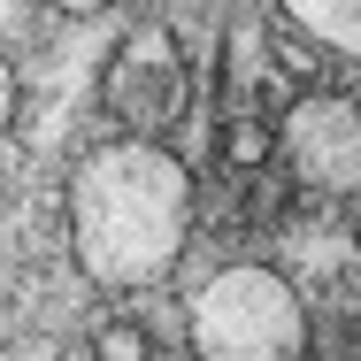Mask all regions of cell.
<instances>
[{"instance_id": "obj_4", "label": "cell", "mask_w": 361, "mask_h": 361, "mask_svg": "<svg viewBox=\"0 0 361 361\" xmlns=\"http://www.w3.org/2000/svg\"><path fill=\"white\" fill-rule=\"evenodd\" d=\"M292 177L323 200L361 192V100L354 92H300L277 123Z\"/></svg>"}, {"instance_id": "obj_8", "label": "cell", "mask_w": 361, "mask_h": 361, "mask_svg": "<svg viewBox=\"0 0 361 361\" xmlns=\"http://www.w3.org/2000/svg\"><path fill=\"white\" fill-rule=\"evenodd\" d=\"M8 123H16V62L0 54V131H8Z\"/></svg>"}, {"instance_id": "obj_9", "label": "cell", "mask_w": 361, "mask_h": 361, "mask_svg": "<svg viewBox=\"0 0 361 361\" xmlns=\"http://www.w3.org/2000/svg\"><path fill=\"white\" fill-rule=\"evenodd\" d=\"M54 8H70V16H100L108 0H54Z\"/></svg>"}, {"instance_id": "obj_5", "label": "cell", "mask_w": 361, "mask_h": 361, "mask_svg": "<svg viewBox=\"0 0 361 361\" xmlns=\"http://www.w3.org/2000/svg\"><path fill=\"white\" fill-rule=\"evenodd\" d=\"M277 8H285L315 47H331L338 62L361 70V0H277Z\"/></svg>"}, {"instance_id": "obj_3", "label": "cell", "mask_w": 361, "mask_h": 361, "mask_svg": "<svg viewBox=\"0 0 361 361\" xmlns=\"http://www.w3.org/2000/svg\"><path fill=\"white\" fill-rule=\"evenodd\" d=\"M100 108L139 131V139H161L192 116V62L177 47L169 23H139L108 47V70H100Z\"/></svg>"}, {"instance_id": "obj_2", "label": "cell", "mask_w": 361, "mask_h": 361, "mask_svg": "<svg viewBox=\"0 0 361 361\" xmlns=\"http://www.w3.org/2000/svg\"><path fill=\"white\" fill-rule=\"evenodd\" d=\"M185 338L200 361H307V307L277 269L231 262L192 292Z\"/></svg>"}, {"instance_id": "obj_10", "label": "cell", "mask_w": 361, "mask_h": 361, "mask_svg": "<svg viewBox=\"0 0 361 361\" xmlns=\"http://www.w3.org/2000/svg\"><path fill=\"white\" fill-rule=\"evenodd\" d=\"M16 8H23V0H0V23H16Z\"/></svg>"}, {"instance_id": "obj_6", "label": "cell", "mask_w": 361, "mask_h": 361, "mask_svg": "<svg viewBox=\"0 0 361 361\" xmlns=\"http://www.w3.org/2000/svg\"><path fill=\"white\" fill-rule=\"evenodd\" d=\"M269 154H285V139H277L269 123H254V116L223 123V161H231V169H262Z\"/></svg>"}, {"instance_id": "obj_7", "label": "cell", "mask_w": 361, "mask_h": 361, "mask_svg": "<svg viewBox=\"0 0 361 361\" xmlns=\"http://www.w3.org/2000/svg\"><path fill=\"white\" fill-rule=\"evenodd\" d=\"M92 354H100V361H146V354H154V338H146V323L116 315V323L92 331Z\"/></svg>"}, {"instance_id": "obj_1", "label": "cell", "mask_w": 361, "mask_h": 361, "mask_svg": "<svg viewBox=\"0 0 361 361\" xmlns=\"http://www.w3.org/2000/svg\"><path fill=\"white\" fill-rule=\"evenodd\" d=\"M70 254L100 292L161 285L192 238V169L161 139H108L70 177Z\"/></svg>"}, {"instance_id": "obj_11", "label": "cell", "mask_w": 361, "mask_h": 361, "mask_svg": "<svg viewBox=\"0 0 361 361\" xmlns=\"http://www.w3.org/2000/svg\"><path fill=\"white\" fill-rule=\"evenodd\" d=\"M354 246H361V216H354Z\"/></svg>"}]
</instances>
